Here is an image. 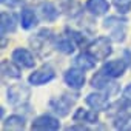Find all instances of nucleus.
Masks as SVG:
<instances>
[{
	"label": "nucleus",
	"instance_id": "nucleus-1",
	"mask_svg": "<svg viewBox=\"0 0 131 131\" xmlns=\"http://www.w3.org/2000/svg\"><path fill=\"white\" fill-rule=\"evenodd\" d=\"M122 16V14H120ZM120 16H110L103 20V28L110 31V37L114 42H123L126 39V23L128 20Z\"/></svg>",
	"mask_w": 131,
	"mask_h": 131
},
{
	"label": "nucleus",
	"instance_id": "nucleus-2",
	"mask_svg": "<svg viewBox=\"0 0 131 131\" xmlns=\"http://www.w3.org/2000/svg\"><path fill=\"white\" fill-rule=\"evenodd\" d=\"M111 40H113L111 37L99 36V37H96L93 42H90L86 45V51L91 52L97 59V62H103L113 54V43H111Z\"/></svg>",
	"mask_w": 131,
	"mask_h": 131
},
{
	"label": "nucleus",
	"instance_id": "nucleus-3",
	"mask_svg": "<svg viewBox=\"0 0 131 131\" xmlns=\"http://www.w3.org/2000/svg\"><path fill=\"white\" fill-rule=\"evenodd\" d=\"M76 102H77V96H71L65 93L57 97H52L48 105H49V110L59 117H67L71 113V108L76 105Z\"/></svg>",
	"mask_w": 131,
	"mask_h": 131
},
{
	"label": "nucleus",
	"instance_id": "nucleus-4",
	"mask_svg": "<svg viewBox=\"0 0 131 131\" xmlns=\"http://www.w3.org/2000/svg\"><path fill=\"white\" fill-rule=\"evenodd\" d=\"M91 86L94 90H99V91H103L106 93L108 96H116L119 91H120V86L117 82H114L113 77L106 76L102 70L99 73H96L93 77H91Z\"/></svg>",
	"mask_w": 131,
	"mask_h": 131
},
{
	"label": "nucleus",
	"instance_id": "nucleus-5",
	"mask_svg": "<svg viewBox=\"0 0 131 131\" xmlns=\"http://www.w3.org/2000/svg\"><path fill=\"white\" fill-rule=\"evenodd\" d=\"M31 97V90L29 86L23 85V83H17V85H11L6 90V100L9 105L13 106H23L29 102Z\"/></svg>",
	"mask_w": 131,
	"mask_h": 131
},
{
	"label": "nucleus",
	"instance_id": "nucleus-6",
	"mask_svg": "<svg viewBox=\"0 0 131 131\" xmlns=\"http://www.w3.org/2000/svg\"><path fill=\"white\" fill-rule=\"evenodd\" d=\"M56 79V71L54 68L51 67V65H43V67H40L39 70L32 71L28 77V82L29 85L32 86H42V85H46L49 83L51 80Z\"/></svg>",
	"mask_w": 131,
	"mask_h": 131
},
{
	"label": "nucleus",
	"instance_id": "nucleus-7",
	"mask_svg": "<svg viewBox=\"0 0 131 131\" xmlns=\"http://www.w3.org/2000/svg\"><path fill=\"white\" fill-rule=\"evenodd\" d=\"M63 80L71 90H80L85 86V82H86V76H85V71L77 68V67H73V68H68L63 74Z\"/></svg>",
	"mask_w": 131,
	"mask_h": 131
},
{
	"label": "nucleus",
	"instance_id": "nucleus-8",
	"mask_svg": "<svg viewBox=\"0 0 131 131\" xmlns=\"http://www.w3.org/2000/svg\"><path fill=\"white\" fill-rule=\"evenodd\" d=\"M31 129H36V131H57V129H60V122L54 116L42 114V116H37L31 122Z\"/></svg>",
	"mask_w": 131,
	"mask_h": 131
},
{
	"label": "nucleus",
	"instance_id": "nucleus-9",
	"mask_svg": "<svg viewBox=\"0 0 131 131\" xmlns=\"http://www.w3.org/2000/svg\"><path fill=\"white\" fill-rule=\"evenodd\" d=\"M85 103L96 111H105L110 106V96L106 93L97 90L96 93H90L85 97Z\"/></svg>",
	"mask_w": 131,
	"mask_h": 131
},
{
	"label": "nucleus",
	"instance_id": "nucleus-10",
	"mask_svg": "<svg viewBox=\"0 0 131 131\" xmlns=\"http://www.w3.org/2000/svg\"><path fill=\"white\" fill-rule=\"evenodd\" d=\"M11 59L19 65L20 68H26L31 70L36 67V57L32 56V52L26 48H16L11 54Z\"/></svg>",
	"mask_w": 131,
	"mask_h": 131
},
{
	"label": "nucleus",
	"instance_id": "nucleus-11",
	"mask_svg": "<svg viewBox=\"0 0 131 131\" xmlns=\"http://www.w3.org/2000/svg\"><path fill=\"white\" fill-rule=\"evenodd\" d=\"M126 68H128V65H126V62H125L123 57H122V59H114V60L105 62L103 67H102V71H103L106 76L113 77V79H119V77H122V76L125 74Z\"/></svg>",
	"mask_w": 131,
	"mask_h": 131
},
{
	"label": "nucleus",
	"instance_id": "nucleus-12",
	"mask_svg": "<svg viewBox=\"0 0 131 131\" xmlns=\"http://www.w3.org/2000/svg\"><path fill=\"white\" fill-rule=\"evenodd\" d=\"M73 120L76 123H85V125H96L99 123V111L96 110H85V108H77L73 114Z\"/></svg>",
	"mask_w": 131,
	"mask_h": 131
},
{
	"label": "nucleus",
	"instance_id": "nucleus-13",
	"mask_svg": "<svg viewBox=\"0 0 131 131\" xmlns=\"http://www.w3.org/2000/svg\"><path fill=\"white\" fill-rule=\"evenodd\" d=\"M106 114L110 117H117V116H123V114H131V99L128 97H122L113 103H110Z\"/></svg>",
	"mask_w": 131,
	"mask_h": 131
},
{
	"label": "nucleus",
	"instance_id": "nucleus-14",
	"mask_svg": "<svg viewBox=\"0 0 131 131\" xmlns=\"http://www.w3.org/2000/svg\"><path fill=\"white\" fill-rule=\"evenodd\" d=\"M0 28H2V37L6 34H13L17 29V19L9 11H2L0 14Z\"/></svg>",
	"mask_w": 131,
	"mask_h": 131
},
{
	"label": "nucleus",
	"instance_id": "nucleus-15",
	"mask_svg": "<svg viewBox=\"0 0 131 131\" xmlns=\"http://www.w3.org/2000/svg\"><path fill=\"white\" fill-rule=\"evenodd\" d=\"M39 14L45 22H56L60 16V9L56 8V5L52 2H42L39 5Z\"/></svg>",
	"mask_w": 131,
	"mask_h": 131
},
{
	"label": "nucleus",
	"instance_id": "nucleus-16",
	"mask_svg": "<svg viewBox=\"0 0 131 131\" xmlns=\"http://www.w3.org/2000/svg\"><path fill=\"white\" fill-rule=\"evenodd\" d=\"M96 63H97V59H96L91 52H88V51L77 54V56L74 57V60H73V65H74V67H77V68H80V70H83V71L93 70V68L96 67Z\"/></svg>",
	"mask_w": 131,
	"mask_h": 131
},
{
	"label": "nucleus",
	"instance_id": "nucleus-17",
	"mask_svg": "<svg viewBox=\"0 0 131 131\" xmlns=\"http://www.w3.org/2000/svg\"><path fill=\"white\" fill-rule=\"evenodd\" d=\"M85 8L94 17H100L110 11V2L108 0H86Z\"/></svg>",
	"mask_w": 131,
	"mask_h": 131
},
{
	"label": "nucleus",
	"instance_id": "nucleus-18",
	"mask_svg": "<svg viewBox=\"0 0 131 131\" xmlns=\"http://www.w3.org/2000/svg\"><path fill=\"white\" fill-rule=\"evenodd\" d=\"M59 3V9L60 13L67 14L68 17H77L82 11V6H80V2L79 0H57Z\"/></svg>",
	"mask_w": 131,
	"mask_h": 131
},
{
	"label": "nucleus",
	"instance_id": "nucleus-19",
	"mask_svg": "<svg viewBox=\"0 0 131 131\" xmlns=\"http://www.w3.org/2000/svg\"><path fill=\"white\" fill-rule=\"evenodd\" d=\"M2 128L5 131L8 129H16V131H22L26 128V119L20 114H11L8 116L6 119H3V123H2Z\"/></svg>",
	"mask_w": 131,
	"mask_h": 131
},
{
	"label": "nucleus",
	"instance_id": "nucleus-20",
	"mask_svg": "<svg viewBox=\"0 0 131 131\" xmlns=\"http://www.w3.org/2000/svg\"><path fill=\"white\" fill-rule=\"evenodd\" d=\"M2 76L6 79H22V71L20 67L11 59H3L2 60Z\"/></svg>",
	"mask_w": 131,
	"mask_h": 131
},
{
	"label": "nucleus",
	"instance_id": "nucleus-21",
	"mask_svg": "<svg viewBox=\"0 0 131 131\" xmlns=\"http://www.w3.org/2000/svg\"><path fill=\"white\" fill-rule=\"evenodd\" d=\"M20 25L23 29H32L39 25V17L34 9L31 8H23L20 11Z\"/></svg>",
	"mask_w": 131,
	"mask_h": 131
},
{
	"label": "nucleus",
	"instance_id": "nucleus-22",
	"mask_svg": "<svg viewBox=\"0 0 131 131\" xmlns=\"http://www.w3.org/2000/svg\"><path fill=\"white\" fill-rule=\"evenodd\" d=\"M54 46H56L57 51H60V52H63V54H73L74 49L77 48V45L73 42V39H71L68 34H63V36H60L59 39H56Z\"/></svg>",
	"mask_w": 131,
	"mask_h": 131
},
{
	"label": "nucleus",
	"instance_id": "nucleus-23",
	"mask_svg": "<svg viewBox=\"0 0 131 131\" xmlns=\"http://www.w3.org/2000/svg\"><path fill=\"white\" fill-rule=\"evenodd\" d=\"M113 126L116 129H122V131H131V114H123V116H117L113 119Z\"/></svg>",
	"mask_w": 131,
	"mask_h": 131
},
{
	"label": "nucleus",
	"instance_id": "nucleus-24",
	"mask_svg": "<svg viewBox=\"0 0 131 131\" xmlns=\"http://www.w3.org/2000/svg\"><path fill=\"white\" fill-rule=\"evenodd\" d=\"M65 34H68L77 46H86L88 45L86 43V36L83 32H80V31H76V29H71L70 26H67L65 28Z\"/></svg>",
	"mask_w": 131,
	"mask_h": 131
},
{
	"label": "nucleus",
	"instance_id": "nucleus-25",
	"mask_svg": "<svg viewBox=\"0 0 131 131\" xmlns=\"http://www.w3.org/2000/svg\"><path fill=\"white\" fill-rule=\"evenodd\" d=\"M111 2L116 6L117 13L122 14V16H125L131 11V0H111Z\"/></svg>",
	"mask_w": 131,
	"mask_h": 131
},
{
	"label": "nucleus",
	"instance_id": "nucleus-26",
	"mask_svg": "<svg viewBox=\"0 0 131 131\" xmlns=\"http://www.w3.org/2000/svg\"><path fill=\"white\" fill-rule=\"evenodd\" d=\"M0 2H2V5H5L8 8H17V6L25 3V0H0Z\"/></svg>",
	"mask_w": 131,
	"mask_h": 131
},
{
	"label": "nucleus",
	"instance_id": "nucleus-27",
	"mask_svg": "<svg viewBox=\"0 0 131 131\" xmlns=\"http://www.w3.org/2000/svg\"><path fill=\"white\" fill-rule=\"evenodd\" d=\"M122 57H123V60L126 62L128 68L131 70V48H125V49L122 51Z\"/></svg>",
	"mask_w": 131,
	"mask_h": 131
},
{
	"label": "nucleus",
	"instance_id": "nucleus-28",
	"mask_svg": "<svg viewBox=\"0 0 131 131\" xmlns=\"http://www.w3.org/2000/svg\"><path fill=\"white\" fill-rule=\"evenodd\" d=\"M123 96L128 97V99H131V83H128V85L125 86V90H123Z\"/></svg>",
	"mask_w": 131,
	"mask_h": 131
}]
</instances>
